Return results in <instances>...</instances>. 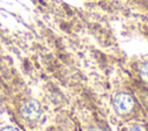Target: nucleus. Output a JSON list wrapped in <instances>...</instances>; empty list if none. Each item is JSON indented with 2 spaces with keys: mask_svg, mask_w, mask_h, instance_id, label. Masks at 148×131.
<instances>
[{
  "mask_svg": "<svg viewBox=\"0 0 148 131\" xmlns=\"http://www.w3.org/2000/svg\"><path fill=\"white\" fill-rule=\"evenodd\" d=\"M1 131H18V130L14 126H5V128L1 129Z\"/></svg>",
  "mask_w": 148,
  "mask_h": 131,
  "instance_id": "nucleus-5",
  "label": "nucleus"
},
{
  "mask_svg": "<svg viewBox=\"0 0 148 131\" xmlns=\"http://www.w3.org/2000/svg\"><path fill=\"white\" fill-rule=\"evenodd\" d=\"M128 131H147V129L142 125H133Z\"/></svg>",
  "mask_w": 148,
  "mask_h": 131,
  "instance_id": "nucleus-4",
  "label": "nucleus"
},
{
  "mask_svg": "<svg viewBox=\"0 0 148 131\" xmlns=\"http://www.w3.org/2000/svg\"><path fill=\"white\" fill-rule=\"evenodd\" d=\"M134 101L133 97L127 93H118L113 97V109L119 115H126L128 114L133 108Z\"/></svg>",
  "mask_w": 148,
  "mask_h": 131,
  "instance_id": "nucleus-1",
  "label": "nucleus"
},
{
  "mask_svg": "<svg viewBox=\"0 0 148 131\" xmlns=\"http://www.w3.org/2000/svg\"><path fill=\"white\" fill-rule=\"evenodd\" d=\"M87 131H103V130H101V129H98V128H90V129H88Z\"/></svg>",
  "mask_w": 148,
  "mask_h": 131,
  "instance_id": "nucleus-6",
  "label": "nucleus"
},
{
  "mask_svg": "<svg viewBox=\"0 0 148 131\" xmlns=\"http://www.w3.org/2000/svg\"><path fill=\"white\" fill-rule=\"evenodd\" d=\"M140 75H141V78L145 81L148 82V61H146V63H143L141 65V67H140Z\"/></svg>",
  "mask_w": 148,
  "mask_h": 131,
  "instance_id": "nucleus-3",
  "label": "nucleus"
},
{
  "mask_svg": "<svg viewBox=\"0 0 148 131\" xmlns=\"http://www.w3.org/2000/svg\"><path fill=\"white\" fill-rule=\"evenodd\" d=\"M21 114L27 121H36L42 114V105L36 100H28L22 104Z\"/></svg>",
  "mask_w": 148,
  "mask_h": 131,
  "instance_id": "nucleus-2",
  "label": "nucleus"
}]
</instances>
